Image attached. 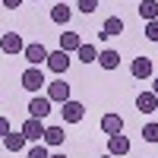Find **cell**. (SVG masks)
Segmentation results:
<instances>
[{
	"mask_svg": "<svg viewBox=\"0 0 158 158\" xmlns=\"http://www.w3.org/2000/svg\"><path fill=\"white\" fill-rule=\"evenodd\" d=\"M51 158H67V155H60V152H57V155H51Z\"/></svg>",
	"mask_w": 158,
	"mask_h": 158,
	"instance_id": "cell-27",
	"label": "cell"
},
{
	"mask_svg": "<svg viewBox=\"0 0 158 158\" xmlns=\"http://www.w3.org/2000/svg\"><path fill=\"white\" fill-rule=\"evenodd\" d=\"M22 133H25V139H29V142H44L48 127H44V120H38V117H29V120L22 123Z\"/></svg>",
	"mask_w": 158,
	"mask_h": 158,
	"instance_id": "cell-2",
	"label": "cell"
},
{
	"mask_svg": "<svg viewBox=\"0 0 158 158\" xmlns=\"http://www.w3.org/2000/svg\"><path fill=\"white\" fill-rule=\"evenodd\" d=\"M48 114H51V98L35 95V98L29 101V117H38V120H44Z\"/></svg>",
	"mask_w": 158,
	"mask_h": 158,
	"instance_id": "cell-7",
	"label": "cell"
},
{
	"mask_svg": "<svg viewBox=\"0 0 158 158\" xmlns=\"http://www.w3.org/2000/svg\"><path fill=\"white\" fill-rule=\"evenodd\" d=\"M152 92H155V95H158V76H155V82H152Z\"/></svg>",
	"mask_w": 158,
	"mask_h": 158,
	"instance_id": "cell-26",
	"label": "cell"
},
{
	"mask_svg": "<svg viewBox=\"0 0 158 158\" xmlns=\"http://www.w3.org/2000/svg\"><path fill=\"white\" fill-rule=\"evenodd\" d=\"M70 16H73V13H70V6H67V3H57L54 10H51V22H57V25H67V22H70Z\"/></svg>",
	"mask_w": 158,
	"mask_h": 158,
	"instance_id": "cell-19",
	"label": "cell"
},
{
	"mask_svg": "<svg viewBox=\"0 0 158 158\" xmlns=\"http://www.w3.org/2000/svg\"><path fill=\"white\" fill-rule=\"evenodd\" d=\"M22 57L29 60V67H41V63H48V48L41 44V41H32V44H25V51H22Z\"/></svg>",
	"mask_w": 158,
	"mask_h": 158,
	"instance_id": "cell-1",
	"label": "cell"
},
{
	"mask_svg": "<svg viewBox=\"0 0 158 158\" xmlns=\"http://www.w3.org/2000/svg\"><path fill=\"white\" fill-rule=\"evenodd\" d=\"M82 48V38H79L76 32H63L60 35V51H67V54H73V51Z\"/></svg>",
	"mask_w": 158,
	"mask_h": 158,
	"instance_id": "cell-14",
	"label": "cell"
},
{
	"mask_svg": "<svg viewBox=\"0 0 158 158\" xmlns=\"http://www.w3.org/2000/svg\"><path fill=\"white\" fill-rule=\"evenodd\" d=\"M48 70L57 73V76H63L70 70V54H67V51H54V54L48 57Z\"/></svg>",
	"mask_w": 158,
	"mask_h": 158,
	"instance_id": "cell-5",
	"label": "cell"
},
{
	"mask_svg": "<svg viewBox=\"0 0 158 158\" xmlns=\"http://www.w3.org/2000/svg\"><path fill=\"white\" fill-rule=\"evenodd\" d=\"M54 3H67V0H54Z\"/></svg>",
	"mask_w": 158,
	"mask_h": 158,
	"instance_id": "cell-28",
	"label": "cell"
},
{
	"mask_svg": "<svg viewBox=\"0 0 158 158\" xmlns=\"http://www.w3.org/2000/svg\"><path fill=\"white\" fill-rule=\"evenodd\" d=\"M76 54H79V60H82V63H98V54H101V51H95V44H82Z\"/></svg>",
	"mask_w": 158,
	"mask_h": 158,
	"instance_id": "cell-20",
	"label": "cell"
},
{
	"mask_svg": "<svg viewBox=\"0 0 158 158\" xmlns=\"http://www.w3.org/2000/svg\"><path fill=\"white\" fill-rule=\"evenodd\" d=\"M48 98H51V101H57V104H67V101H70V85L63 82V79L51 82V85H48Z\"/></svg>",
	"mask_w": 158,
	"mask_h": 158,
	"instance_id": "cell-6",
	"label": "cell"
},
{
	"mask_svg": "<svg viewBox=\"0 0 158 158\" xmlns=\"http://www.w3.org/2000/svg\"><path fill=\"white\" fill-rule=\"evenodd\" d=\"M29 158H51V155H48V149L41 146V142H35V146L29 149Z\"/></svg>",
	"mask_w": 158,
	"mask_h": 158,
	"instance_id": "cell-22",
	"label": "cell"
},
{
	"mask_svg": "<svg viewBox=\"0 0 158 158\" xmlns=\"http://www.w3.org/2000/svg\"><path fill=\"white\" fill-rule=\"evenodd\" d=\"M146 38H149V41H158V19L146 22Z\"/></svg>",
	"mask_w": 158,
	"mask_h": 158,
	"instance_id": "cell-23",
	"label": "cell"
},
{
	"mask_svg": "<svg viewBox=\"0 0 158 158\" xmlns=\"http://www.w3.org/2000/svg\"><path fill=\"white\" fill-rule=\"evenodd\" d=\"M98 67L101 70H117V67H120V54H117L114 48L101 51V54H98Z\"/></svg>",
	"mask_w": 158,
	"mask_h": 158,
	"instance_id": "cell-13",
	"label": "cell"
},
{
	"mask_svg": "<svg viewBox=\"0 0 158 158\" xmlns=\"http://www.w3.org/2000/svg\"><path fill=\"white\" fill-rule=\"evenodd\" d=\"M79 10L89 16V13H95V10H98V0H79Z\"/></svg>",
	"mask_w": 158,
	"mask_h": 158,
	"instance_id": "cell-24",
	"label": "cell"
},
{
	"mask_svg": "<svg viewBox=\"0 0 158 158\" xmlns=\"http://www.w3.org/2000/svg\"><path fill=\"white\" fill-rule=\"evenodd\" d=\"M0 48H3V54H22V51H25V44H22V38L16 35V32H6L3 35V41H0Z\"/></svg>",
	"mask_w": 158,
	"mask_h": 158,
	"instance_id": "cell-9",
	"label": "cell"
},
{
	"mask_svg": "<svg viewBox=\"0 0 158 158\" xmlns=\"http://www.w3.org/2000/svg\"><path fill=\"white\" fill-rule=\"evenodd\" d=\"M63 139H67L63 127H48V133H44V146H63Z\"/></svg>",
	"mask_w": 158,
	"mask_h": 158,
	"instance_id": "cell-18",
	"label": "cell"
},
{
	"mask_svg": "<svg viewBox=\"0 0 158 158\" xmlns=\"http://www.w3.org/2000/svg\"><path fill=\"white\" fill-rule=\"evenodd\" d=\"M139 16L146 22H155L158 19V0H142L139 3Z\"/></svg>",
	"mask_w": 158,
	"mask_h": 158,
	"instance_id": "cell-17",
	"label": "cell"
},
{
	"mask_svg": "<svg viewBox=\"0 0 158 158\" xmlns=\"http://www.w3.org/2000/svg\"><path fill=\"white\" fill-rule=\"evenodd\" d=\"M142 139L146 142H158V123H146L142 127Z\"/></svg>",
	"mask_w": 158,
	"mask_h": 158,
	"instance_id": "cell-21",
	"label": "cell"
},
{
	"mask_svg": "<svg viewBox=\"0 0 158 158\" xmlns=\"http://www.w3.org/2000/svg\"><path fill=\"white\" fill-rule=\"evenodd\" d=\"M25 142H29V139H25V133H22V130H19V133H6V136H3V146H6V152H19V149L25 146Z\"/></svg>",
	"mask_w": 158,
	"mask_h": 158,
	"instance_id": "cell-15",
	"label": "cell"
},
{
	"mask_svg": "<svg viewBox=\"0 0 158 158\" xmlns=\"http://www.w3.org/2000/svg\"><path fill=\"white\" fill-rule=\"evenodd\" d=\"M101 133H108V136L123 133V117H117V114H104V117H101Z\"/></svg>",
	"mask_w": 158,
	"mask_h": 158,
	"instance_id": "cell-10",
	"label": "cell"
},
{
	"mask_svg": "<svg viewBox=\"0 0 158 158\" xmlns=\"http://www.w3.org/2000/svg\"><path fill=\"white\" fill-rule=\"evenodd\" d=\"M19 3H22V0H3V6H6V10H16Z\"/></svg>",
	"mask_w": 158,
	"mask_h": 158,
	"instance_id": "cell-25",
	"label": "cell"
},
{
	"mask_svg": "<svg viewBox=\"0 0 158 158\" xmlns=\"http://www.w3.org/2000/svg\"><path fill=\"white\" fill-rule=\"evenodd\" d=\"M130 73H133L136 79H149L152 76V57H136L133 63H130Z\"/></svg>",
	"mask_w": 158,
	"mask_h": 158,
	"instance_id": "cell-12",
	"label": "cell"
},
{
	"mask_svg": "<svg viewBox=\"0 0 158 158\" xmlns=\"http://www.w3.org/2000/svg\"><path fill=\"white\" fill-rule=\"evenodd\" d=\"M136 108H139L142 114L158 111V95H155V92H139V95H136Z\"/></svg>",
	"mask_w": 158,
	"mask_h": 158,
	"instance_id": "cell-11",
	"label": "cell"
},
{
	"mask_svg": "<svg viewBox=\"0 0 158 158\" xmlns=\"http://www.w3.org/2000/svg\"><path fill=\"white\" fill-rule=\"evenodd\" d=\"M60 114H63V123H79V120L85 117V104H82V101H73V98H70V101L60 108Z\"/></svg>",
	"mask_w": 158,
	"mask_h": 158,
	"instance_id": "cell-4",
	"label": "cell"
},
{
	"mask_svg": "<svg viewBox=\"0 0 158 158\" xmlns=\"http://www.w3.org/2000/svg\"><path fill=\"white\" fill-rule=\"evenodd\" d=\"M101 158H114V155H101Z\"/></svg>",
	"mask_w": 158,
	"mask_h": 158,
	"instance_id": "cell-29",
	"label": "cell"
},
{
	"mask_svg": "<svg viewBox=\"0 0 158 158\" xmlns=\"http://www.w3.org/2000/svg\"><path fill=\"white\" fill-rule=\"evenodd\" d=\"M22 89H29V92H35V95H38V89H41L44 85V73L41 70H38V67H29V70H22Z\"/></svg>",
	"mask_w": 158,
	"mask_h": 158,
	"instance_id": "cell-3",
	"label": "cell"
},
{
	"mask_svg": "<svg viewBox=\"0 0 158 158\" xmlns=\"http://www.w3.org/2000/svg\"><path fill=\"white\" fill-rule=\"evenodd\" d=\"M127 152H130V139H127L123 133H117V136H108V155L120 158V155H127Z\"/></svg>",
	"mask_w": 158,
	"mask_h": 158,
	"instance_id": "cell-8",
	"label": "cell"
},
{
	"mask_svg": "<svg viewBox=\"0 0 158 158\" xmlns=\"http://www.w3.org/2000/svg\"><path fill=\"white\" fill-rule=\"evenodd\" d=\"M120 32H123V19H117V16H108V19H104V25H101V35H104V38L120 35Z\"/></svg>",
	"mask_w": 158,
	"mask_h": 158,
	"instance_id": "cell-16",
	"label": "cell"
}]
</instances>
